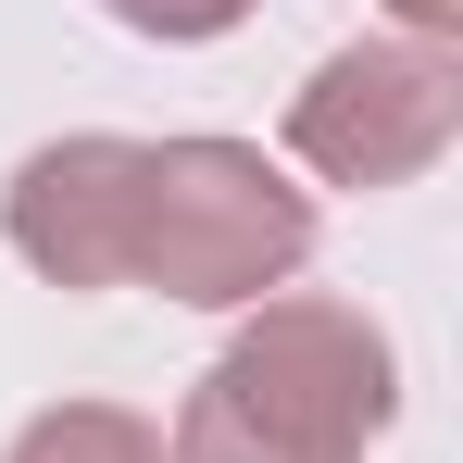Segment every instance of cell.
Masks as SVG:
<instances>
[{
    "label": "cell",
    "mask_w": 463,
    "mask_h": 463,
    "mask_svg": "<svg viewBox=\"0 0 463 463\" xmlns=\"http://www.w3.org/2000/svg\"><path fill=\"white\" fill-rule=\"evenodd\" d=\"M401 426V351L338 288H276L238 313V338L188 376L163 463H376Z\"/></svg>",
    "instance_id": "1"
},
{
    "label": "cell",
    "mask_w": 463,
    "mask_h": 463,
    "mask_svg": "<svg viewBox=\"0 0 463 463\" xmlns=\"http://www.w3.org/2000/svg\"><path fill=\"white\" fill-rule=\"evenodd\" d=\"M313 188L263 138H138V188H126V288H151L175 313H250L276 288H301Z\"/></svg>",
    "instance_id": "2"
},
{
    "label": "cell",
    "mask_w": 463,
    "mask_h": 463,
    "mask_svg": "<svg viewBox=\"0 0 463 463\" xmlns=\"http://www.w3.org/2000/svg\"><path fill=\"white\" fill-rule=\"evenodd\" d=\"M451 138H463V51L401 38V25L338 38V51L288 88V163H301L313 188H351V201L439 175Z\"/></svg>",
    "instance_id": "3"
},
{
    "label": "cell",
    "mask_w": 463,
    "mask_h": 463,
    "mask_svg": "<svg viewBox=\"0 0 463 463\" xmlns=\"http://www.w3.org/2000/svg\"><path fill=\"white\" fill-rule=\"evenodd\" d=\"M126 188H138V138L113 126H76V138H38L0 188V238L38 288H126Z\"/></svg>",
    "instance_id": "4"
},
{
    "label": "cell",
    "mask_w": 463,
    "mask_h": 463,
    "mask_svg": "<svg viewBox=\"0 0 463 463\" xmlns=\"http://www.w3.org/2000/svg\"><path fill=\"white\" fill-rule=\"evenodd\" d=\"M0 463H163V426L138 401H38Z\"/></svg>",
    "instance_id": "5"
},
{
    "label": "cell",
    "mask_w": 463,
    "mask_h": 463,
    "mask_svg": "<svg viewBox=\"0 0 463 463\" xmlns=\"http://www.w3.org/2000/svg\"><path fill=\"white\" fill-rule=\"evenodd\" d=\"M88 13H113L126 38H163V51H201V38H226V25H250L263 0H88Z\"/></svg>",
    "instance_id": "6"
},
{
    "label": "cell",
    "mask_w": 463,
    "mask_h": 463,
    "mask_svg": "<svg viewBox=\"0 0 463 463\" xmlns=\"http://www.w3.org/2000/svg\"><path fill=\"white\" fill-rule=\"evenodd\" d=\"M388 25H401V38H439V51H463V0H388Z\"/></svg>",
    "instance_id": "7"
}]
</instances>
